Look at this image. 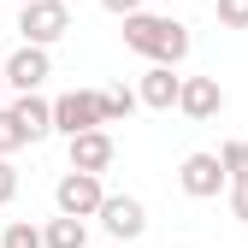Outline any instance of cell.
<instances>
[{
    "instance_id": "obj_8",
    "label": "cell",
    "mask_w": 248,
    "mask_h": 248,
    "mask_svg": "<svg viewBox=\"0 0 248 248\" xmlns=\"http://www.w3.org/2000/svg\"><path fill=\"white\" fill-rule=\"evenodd\" d=\"M177 183H183V195L213 201V195L225 189V166H219V154H189V160L177 166Z\"/></svg>"
},
{
    "instance_id": "obj_7",
    "label": "cell",
    "mask_w": 248,
    "mask_h": 248,
    "mask_svg": "<svg viewBox=\"0 0 248 248\" xmlns=\"http://www.w3.org/2000/svg\"><path fill=\"white\" fill-rule=\"evenodd\" d=\"M0 71H6V83L18 89V95H24V89H42L47 77H53V59H47V47H36V42H24L12 59H0Z\"/></svg>"
},
{
    "instance_id": "obj_3",
    "label": "cell",
    "mask_w": 248,
    "mask_h": 248,
    "mask_svg": "<svg viewBox=\"0 0 248 248\" xmlns=\"http://www.w3.org/2000/svg\"><path fill=\"white\" fill-rule=\"evenodd\" d=\"M101 195H107V189H101V171H77V166H71L65 177L53 183V207L71 213V219H95Z\"/></svg>"
},
{
    "instance_id": "obj_9",
    "label": "cell",
    "mask_w": 248,
    "mask_h": 248,
    "mask_svg": "<svg viewBox=\"0 0 248 248\" xmlns=\"http://www.w3.org/2000/svg\"><path fill=\"white\" fill-rule=\"evenodd\" d=\"M71 142V166L77 171H107L112 166V136H107V124H95V130H77V136H65Z\"/></svg>"
},
{
    "instance_id": "obj_16",
    "label": "cell",
    "mask_w": 248,
    "mask_h": 248,
    "mask_svg": "<svg viewBox=\"0 0 248 248\" xmlns=\"http://www.w3.org/2000/svg\"><path fill=\"white\" fill-rule=\"evenodd\" d=\"M18 148H24V130H18L12 107H0V154H18Z\"/></svg>"
},
{
    "instance_id": "obj_22",
    "label": "cell",
    "mask_w": 248,
    "mask_h": 248,
    "mask_svg": "<svg viewBox=\"0 0 248 248\" xmlns=\"http://www.w3.org/2000/svg\"><path fill=\"white\" fill-rule=\"evenodd\" d=\"M18 6H24V0H18Z\"/></svg>"
},
{
    "instance_id": "obj_5",
    "label": "cell",
    "mask_w": 248,
    "mask_h": 248,
    "mask_svg": "<svg viewBox=\"0 0 248 248\" xmlns=\"http://www.w3.org/2000/svg\"><path fill=\"white\" fill-rule=\"evenodd\" d=\"M95 124H101V95H95V89H71V95L53 101V130H59V136L95 130Z\"/></svg>"
},
{
    "instance_id": "obj_21",
    "label": "cell",
    "mask_w": 248,
    "mask_h": 248,
    "mask_svg": "<svg viewBox=\"0 0 248 248\" xmlns=\"http://www.w3.org/2000/svg\"><path fill=\"white\" fill-rule=\"evenodd\" d=\"M0 89H6V71H0Z\"/></svg>"
},
{
    "instance_id": "obj_19",
    "label": "cell",
    "mask_w": 248,
    "mask_h": 248,
    "mask_svg": "<svg viewBox=\"0 0 248 248\" xmlns=\"http://www.w3.org/2000/svg\"><path fill=\"white\" fill-rule=\"evenodd\" d=\"M225 189H231V213L248 225V183H225Z\"/></svg>"
},
{
    "instance_id": "obj_1",
    "label": "cell",
    "mask_w": 248,
    "mask_h": 248,
    "mask_svg": "<svg viewBox=\"0 0 248 248\" xmlns=\"http://www.w3.org/2000/svg\"><path fill=\"white\" fill-rule=\"evenodd\" d=\"M124 47L154 59V65H183L189 59V24L171 12H124Z\"/></svg>"
},
{
    "instance_id": "obj_20",
    "label": "cell",
    "mask_w": 248,
    "mask_h": 248,
    "mask_svg": "<svg viewBox=\"0 0 248 248\" xmlns=\"http://www.w3.org/2000/svg\"><path fill=\"white\" fill-rule=\"evenodd\" d=\"M101 6H107L112 18H124V12H142V0H101Z\"/></svg>"
},
{
    "instance_id": "obj_11",
    "label": "cell",
    "mask_w": 248,
    "mask_h": 248,
    "mask_svg": "<svg viewBox=\"0 0 248 248\" xmlns=\"http://www.w3.org/2000/svg\"><path fill=\"white\" fill-rule=\"evenodd\" d=\"M177 83H183V77H171V65H148V77H142V89H136V101L154 107V112H171V107H177Z\"/></svg>"
},
{
    "instance_id": "obj_13",
    "label": "cell",
    "mask_w": 248,
    "mask_h": 248,
    "mask_svg": "<svg viewBox=\"0 0 248 248\" xmlns=\"http://www.w3.org/2000/svg\"><path fill=\"white\" fill-rule=\"evenodd\" d=\"M101 95V124H124L142 101H136V89H124V83H112V89H95Z\"/></svg>"
},
{
    "instance_id": "obj_17",
    "label": "cell",
    "mask_w": 248,
    "mask_h": 248,
    "mask_svg": "<svg viewBox=\"0 0 248 248\" xmlns=\"http://www.w3.org/2000/svg\"><path fill=\"white\" fill-rule=\"evenodd\" d=\"M213 12H219V24H225V30H248V0H219Z\"/></svg>"
},
{
    "instance_id": "obj_12",
    "label": "cell",
    "mask_w": 248,
    "mask_h": 248,
    "mask_svg": "<svg viewBox=\"0 0 248 248\" xmlns=\"http://www.w3.org/2000/svg\"><path fill=\"white\" fill-rule=\"evenodd\" d=\"M42 248H89V225L71 219V213H59V219L42 225Z\"/></svg>"
},
{
    "instance_id": "obj_4",
    "label": "cell",
    "mask_w": 248,
    "mask_h": 248,
    "mask_svg": "<svg viewBox=\"0 0 248 248\" xmlns=\"http://www.w3.org/2000/svg\"><path fill=\"white\" fill-rule=\"evenodd\" d=\"M95 219L107 225V236H118V242H136V236L148 231V207H142L136 195H101Z\"/></svg>"
},
{
    "instance_id": "obj_10",
    "label": "cell",
    "mask_w": 248,
    "mask_h": 248,
    "mask_svg": "<svg viewBox=\"0 0 248 248\" xmlns=\"http://www.w3.org/2000/svg\"><path fill=\"white\" fill-rule=\"evenodd\" d=\"M12 118H18L24 142H47L53 136V101H42L36 89H24V95L12 101Z\"/></svg>"
},
{
    "instance_id": "obj_18",
    "label": "cell",
    "mask_w": 248,
    "mask_h": 248,
    "mask_svg": "<svg viewBox=\"0 0 248 248\" xmlns=\"http://www.w3.org/2000/svg\"><path fill=\"white\" fill-rule=\"evenodd\" d=\"M18 195V166H12V154H0V207H12Z\"/></svg>"
},
{
    "instance_id": "obj_14",
    "label": "cell",
    "mask_w": 248,
    "mask_h": 248,
    "mask_svg": "<svg viewBox=\"0 0 248 248\" xmlns=\"http://www.w3.org/2000/svg\"><path fill=\"white\" fill-rule=\"evenodd\" d=\"M219 166H225V183H248V142H225Z\"/></svg>"
},
{
    "instance_id": "obj_6",
    "label": "cell",
    "mask_w": 248,
    "mask_h": 248,
    "mask_svg": "<svg viewBox=\"0 0 248 248\" xmlns=\"http://www.w3.org/2000/svg\"><path fill=\"white\" fill-rule=\"evenodd\" d=\"M177 112L195 118V124L219 118V112H225V89H219V77H183V83H177Z\"/></svg>"
},
{
    "instance_id": "obj_15",
    "label": "cell",
    "mask_w": 248,
    "mask_h": 248,
    "mask_svg": "<svg viewBox=\"0 0 248 248\" xmlns=\"http://www.w3.org/2000/svg\"><path fill=\"white\" fill-rule=\"evenodd\" d=\"M0 248H42V231L30 219H12L6 231H0Z\"/></svg>"
},
{
    "instance_id": "obj_2",
    "label": "cell",
    "mask_w": 248,
    "mask_h": 248,
    "mask_svg": "<svg viewBox=\"0 0 248 248\" xmlns=\"http://www.w3.org/2000/svg\"><path fill=\"white\" fill-rule=\"evenodd\" d=\"M18 36L36 42V47H53L59 36H71V6L65 0H24L18 6Z\"/></svg>"
}]
</instances>
